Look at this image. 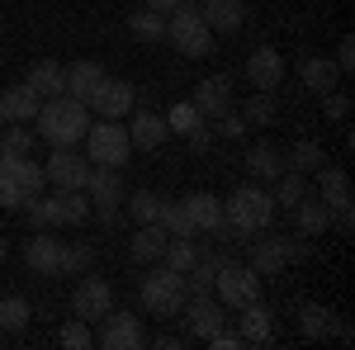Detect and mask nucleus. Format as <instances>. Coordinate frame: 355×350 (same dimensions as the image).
I'll use <instances>...</instances> for the list:
<instances>
[{
	"label": "nucleus",
	"mask_w": 355,
	"mask_h": 350,
	"mask_svg": "<svg viewBox=\"0 0 355 350\" xmlns=\"http://www.w3.org/2000/svg\"><path fill=\"white\" fill-rule=\"evenodd\" d=\"M199 256H204V246L194 242V237H171V242H166V251H162V261H166L171 270H180V274H185V270H190Z\"/></svg>",
	"instance_id": "36"
},
{
	"label": "nucleus",
	"mask_w": 355,
	"mask_h": 350,
	"mask_svg": "<svg viewBox=\"0 0 355 350\" xmlns=\"http://www.w3.org/2000/svg\"><path fill=\"white\" fill-rule=\"evenodd\" d=\"M43 175H48V185H57V189H85V180H90V157H81L76 147H53Z\"/></svg>",
	"instance_id": "10"
},
{
	"label": "nucleus",
	"mask_w": 355,
	"mask_h": 350,
	"mask_svg": "<svg viewBox=\"0 0 355 350\" xmlns=\"http://www.w3.org/2000/svg\"><path fill=\"white\" fill-rule=\"evenodd\" d=\"M0 261H5V237H0Z\"/></svg>",
	"instance_id": "52"
},
{
	"label": "nucleus",
	"mask_w": 355,
	"mask_h": 350,
	"mask_svg": "<svg viewBox=\"0 0 355 350\" xmlns=\"http://www.w3.org/2000/svg\"><path fill=\"white\" fill-rule=\"evenodd\" d=\"M105 81V71H100V62H71L67 67V95L71 100H81V105H90V95H95V85Z\"/></svg>",
	"instance_id": "29"
},
{
	"label": "nucleus",
	"mask_w": 355,
	"mask_h": 350,
	"mask_svg": "<svg viewBox=\"0 0 355 350\" xmlns=\"http://www.w3.org/2000/svg\"><path fill=\"white\" fill-rule=\"evenodd\" d=\"M166 43L185 57H209L214 53V28L204 24L199 5L194 0H180L171 15H166Z\"/></svg>",
	"instance_id": "4"
},
{
	"label": "nucleus",
	"mask_w": 355,
	"mask_h": 350,
	"mask_svg": "<svg viewBox=\"0 0 355 350\" xmlns=\"http://www.w3.org/2000/svg\"><path fill=\"white\" fill-rule=\"evenodd\" d=\"M299 76L308 90H318V95H327V90H336V81H341V71H336V62L322 53H308L299 62Z\"/></svg>",
	"instance_id": "27"
},
{
	"label": "nucleus",
	"mask_w": 355,
	"mask_h": 350,
	"mask_svg": "<svg viewBox=\"0 0 355 350\" xmlns=\"http://www.w3.org/2000/svg\"><path fill=\"white\" fill-rule=\"evenodd\" d=\"M318 166H327V157H322V147H318V142H294V147L284 152V170H299V175H313Z\"/></svg>",
	"instance_id": "32"
},
{
	"label": "nucleus",
	"mask_w": 355,
	"mask_h": 350,
	"mask_svg": "<svg viewBox=\"0 0 355 350\" xmlns=\"http://www.w3.org/2000/svg\"><path fill=\"white\" fill-rule=\"evenodd\" d=\"M336 71H341V76L355 71V38H341V43H336Z\"/></svg>",
	"instance_id": "47"
},
{
	"label": "nucleus",
	"mask_w": 355,
	"mask_h": 350,
	"mask_svg": "<svg viewBox=\"0 0 355 350\" xmlns=\"http://www.w3.org/2000/svg\"><path fill=\"white\" fill-rule=\"evenodd\" d=\"M33 123H38V137L48 147H76L85 137V128H90V105L71 100V95H53V100L38 105Z\"/></svg>",
	"instance_id": "2"
},
{
	"label": "nucleus",
	"mask_w": 355,
	"mask_h": 350,
	"mask_svg": "<svg viewBox=\"0 0 355 350\" xmlns=\"http://www.w3.org/2000/svg\"><path fill=\"white\" fill-rule=\"evenodd\" d=\"M223 213H227L232 242H251L275 222V194L256 180H246V185L232 189V199H223Z\"/></svg>",
	"instance_id": "1"
},
{
	"label": "nucleus",
	"mask_w": 355,
	"mask_h": 350,
	"mask_svg": "<svg viewBox=\"0 0 355 350\" xmlns=\"http://www.w3.org/2000/svg\"><path fill=\"white\" fill-rule=\"evenodd\" d=\"M28 152H33V133H28L24 123L0 128V157H28Z\"/></svg>",
	"instance_id": "40"
},
{
	"label": "nucleus",
	"mask_w": 355,
	"mask_h": 350,
	"mask_svg": "<svg viewBox=\"0 0 355 350\" xmlns=\"http://www.w3.org/2000/svg\"><path fill=\"white\" fill-rule=\"evenodd\" d=\"M128 28H133V38H142V43H166V15H157V10H137V15H128Z\"/></svg>",
	"instance_id": "34"
},
{
	"label": "nucleus",
	"mask_w": 355,
	"mask_h": 350,
	"mask_svg": "<svg viewBox=\"0 0 355 350\" xmlns=\"http://www.w3.org/2000/svg\"><path fill=\"white\" fill-rule=\"evenodd\" d=\"M289 265L284 261V237H261V242H251V270L266 279V274H279V270Z\"/></svg>",
	"instance_id": "30"
},
{
	"label": "nucleus",
	"mask_w": 355,
	"mask_h": 350,
	"mask_svg": "<svg viewBox=\"0 0 355 350\" xmlns=\"http://www.w3.org/2000/svg\"><path fill=\"white\" fill-rule=\"evenodd\" d=\"M214 294H218L223 308H242L251 298H261V274L251 265H237V261H227L218 270V279H214Z\"/></svg>",
	"instance_id": "9"
},
{
	"label": "nucleus",
	"mask_w": 355,
	"mask_h": 350,
	"mask_svg": "<svg viewBox=\"0 0 355 350\" xmlns=\"http://www.w3.org/2000/svg\"><path fill=\"white\" fill-rule=\"evenodd\" d=\"M133 105H137V85L119 81V76H105V81L95 85V95H90V109H95L100 119H123Z\"/></svg>",
	"instance_id": "14"
},
{
	"label": "nucleus",
	"mask_w": 355,
	"mask_h": 350,
	"mask_svg": "<svg viewBox=\"0 0 355 350\" xmlns=\"http://www.w3.org/2000/svg\"><path fill=\"white\" fill-rule=\"evenodd\" d=\"M242 119H246V123H256V128H270L275 119H279L275 90H256V95H251V100L242 105Z\"/></svg>",
	"instance_id": "33"
},
{
	"label": "nucleus",
	"mask_w": 355,
	"mask_h": 350,
	"mask_svg": "<svg viewBox=\"0 0 355 350\" xmlns=\"http://www.w3.org/2000/svg\"><path fill=\"white\" fill-rule=\"evenodd\" d=\"M0 128H5V119H0Z\"/></svg>",
	"instance_id": "53"
},
{
	"label": "nucleus",
	"mask_w": 355,
	"mask_h": 350,
	"mask_svg": "<svg viewBox=\"0 0 355 350\" xmlns=\"http://www.w3.org/2000/svg\"><path fill=\"white\" fill-rule=\"evenodd\" d=\"M303 256H308V242H289L284 237V261H303Z\"/></svg>",
	"instance_id": "48"
},
{
	"label": "nucleus",
	"mask_w": 355,
	"mask_h": 350,
	"mask_svg": "<svg viewBox=\"0 0 355 350\" xmlns=\"http://www.w3.org/2000/svg\"><path fill=\"white\" fill-rule=\"evenodd\" d=\"M204 346H209V350H242V336L227 331V326H218L214 336H204Z\"/></svg>",
	"instance_id": "46"
},
{
	"label": "nucleus",
	"mask_w": 355,
	"mask_h": 350,
	"mask_svg": "<svg viewBox=\"0 0 355 350\" xmlns=\"http://www.w3.org/2000/svg\"><path fill=\"white\" fill-rule=\"evenodd\" d=\"M110 308H114V284H110V279H100V274H85L81 284H76V294H71V313H76L81 322L95 326Z\"/></svg>",
	"instance_id": "12"
},
{
	"label": "nucleus",
	"mask_w": 355,
	"mask_h": 350,
	"mask_svg": "<svg viewBox=\"0 0 355 350\" xmlns=\"http://www.w3.org/2000/svg\"><path fill=\"white\" fill-rule=\"evenodd\" d=\"M24 265L33 270V274H57V270H62V242H57L48 227L28 237V246H24Z\"/></svg>",
	"instance_id": "20"
},
{
	"label": "nucleus",
	"mask_w": 355,
	"mask_h": 350,
	"mask_svg": "<svg viewBox=\"0 0 355 350\" xmlns=\"http://www.w3.org/2000/svg\"><path fill=\"white\" fill-rule=\"evenodd\" d=\"M28 317H33L28 298H19V294L0 298V326H5V331H24V326H28Z\"/></svg>",
	"instance_id": "38"
},
{
	"label": "nucleus",
	"mask_w": 355,
	"mask_h": 350,
	"mask_svg": "<svg viewBox=\"0 0 355 350\" xmlns=\"http://www.w3.org/2000/svg\"><path fill=\"white\" fill-rule=\"evenodd\" d=\"M38 105H43V100H38L28 85H10V90H0V119H5V123H33Z\"/></svg>",
	"instance_id": "24"
},
{
	"label": "nucleus",
	"mask_w": 355,
	"mask_h": 350,
	"mask_svg": "<svg viewBox=\"0 0 355 350\" xmlns=\"http://www.w3.org/2000/svg\"><path fill=\"white\" fill-rule=\"evenodd\" d=\"M152 346H162V350H180L185 346V336H175V331H166V336H157Z\"/></svg>",
	"instance_id": "49"
},
{
	"label": "nucleus",
	"mask_w": 355,
	"mask_h": 350,
	"mask_svg": "<svg viewBox=\"0 0 355 350\" xmlns=\"http://www.w3.org/2000/svg\"><path fill=\"white\" fill-rule=\"evenodd\" d=\"M48 175L28 157H0V209H24L33 194H43Z\"/></svg>",
	"instance_id": "6"
},
{
	"label": "nucleus",
	"mask_w": 355,
	"mask_h": 350,
	"mask_svg": "<svg viewBox=\"0 0 355 350\" xmlns=\"http://www.w3.org/2000/svg\"><path fill=\"white\" fill-rule=\"evenodd\" d=\"M204 123H209V119H204V114H199V109H194L190 100H180V105H171V114H166V128H171L175 137H190V133H199Z\"/></svg>",
	"instance_id": "37"
},
{
	"label": "nucleus",
	"mask_w": 355,
	"mask_h": 350,
	"mask_svg": "<svg viewBox=\"0 0 355 350\" xmlns=\"http://www.w3.org/2000/svg\"><path fill=\"white\" fill-rule=\"evenodd\" d=\"M24 85L38 95V100H53V95H67V67L53 62V57H38L33 67H28Z\"/></svg>",
	"instance_id": "19"
},
{
	"label": "nucleus",
	"mask_w": 355,
	"mask_h": 350,
	"mask_svg": "<svg viewBox=\"0 0 355 350\" xmlns=\"http://www.w3.org/2000/svg\"><path fill=\"white\" fill-rule=\"evenodd\" d=\"M180 317H185V326H190L194 341H204V336H214L218 326H227V308H223L214 294H199V298H185Z\"/></svg>",
	"instance_id": "13"
},
{
	"label": "nucleus",
	"mask_w": 355,
	"mask_h": 350,
	"mask_svg": "<svg viewBox=\"0 0 355 350\" xmlns=\"http://www.w3.org/2000/svg\"><path fill=\"white\" fill-rule=\"evenodd\" d=\"M128 137H133V147H137V152H157L166 137H171V128H166V119H162V114L142 109L133 123H128Z\"/></svg>",
	"instance_id": "26"
},
{
	"label": "nucleus",
	"mask_w": 355,
	"mask_h": 350,
	"mask_svg": "<svg viewBox=\"0 0 355 350\" xmlns=\"http://www.w3.org/2000/svg\"><path fill=\"white\" fill-rule=\"evenodd\" d=\"M166 242H171V232H166L162 222H137L133 242H128V256H133L137 265H152V261H162Z\"/></svg>",
	"instance_id": "22"
},
{
	"label": "nucleus",
	"mask_w": 355,
	"mask_h": 350,
	"mask_svg": "<svg viewBox=\"0 0 355 350\" xmlns=\"http://www.w3.org/2000/svg\"><path fill=\"white\" fill-rule=\"evenodd\" d=\"M43 213H48V227H76L90 218V199L85 189H57L53 199H43Z\"/></svg>",
	"instance_id": "16"
},
{
	"label": "nucleus",
	"mask_w": 355,
	"mask_h": 350,
	"mask_svg": "<svg viewBox=\"0 0 355 350\" xmlns=\"http://www.w3.org/2000/svg\"><path fill=\"white\" fill-rule=\"evenodd\" d=\"M57 346H67V350H90L95 346V331H90V322H67L62 331H57Z\"/></svg>",
	"instance_id": "43"
},
{
	"label": "nucleus",
	"mask_w": 355,
	"mask_h": 350,
	"mask_svg": "<svg viewBox=\"0 0 355 350\" xmlns=\"http://www.w3.org/2000/svg\"><path fill=\"white\" fill-rule=\"evenodd\" d=\"M162 194H152V189H137V194H128V213H133V222H157L162 218Z\"/></svg>",
	"instance_id": "39"
},
{
	"label": "nucleus",
	"mask_w": 355,
	"mask_h": 350,
	"mask_svg": "<svg viewBox=\"0 0 355 350\" xmlns=\"http://www.w3.org/2000/svg\"><path fill=\"white\" fill-rule=\"evenodd\" d=\"M246 170H251L256 185H270V180H279V170H284V152L275 142H256L246 152Z\"/></svg>",
	"instance_id": "23"
},
{
	"label": "nucleus",
	"mask_w": 355,
	"mask_h": 350,
	"mask_svg": "<svg viewBox=\"0 0 355 350\" xmlns=\"http://www.w3.org/2000/svg\"><path fill=\"white\" fill-rule=\"evenodd\" d=\"M299 326L308 341H327L336 331V313H327L322 303H299Z\"/></svg>",
	"instance_id": "31"
},
{
	"label": "nucleus",
	"mask_w": 355,
	"mask_h": 350,
	"mask_svg": "<svg viewBox=\"0 0 355 350\" xmlns=\"http://www.w3.org/2000/svg\"><path fill=\"white\" fill-rule=\"evenodd\" d=\"M242 5H246V0H204L199 15H204V24L214 28V33H237L242 19H246Z\"/></svg>",
	"instance_id": "25"
},
{
	"label": "nucleus",
	"mask_w": 355,
	"mask_h": 350,
	"mask_svg": "<svg viewBox=\"0 0 355 350\" xmlns=\"http://www.w3.org/2000/svg\"><path fill=\"white\" fill-rule=\"evenodd\" d=\"M142 5H147V10H157V15H171L180 0H142Z\"/></svg>",
	"instance_id": "50"
},
{
	"label": "nucleus",
	"mask_w": 355,
	"mask_h": 350,
	"mask_svg": "<svg viewBox=\"0 0 355 350\" xmlns=\"http://www.w3.org/2000/svg\"><path fill=\"white\" fill-rule=\"evenodd\" d=\"M157 222H162L171 237H199L194 222H190V213H185V204H162V218H157Z\"/></svg>",
	"instance_id": "42"
},
{
	"label": "nucleus",
	"mask_w": 355,
	"mask_h": 350,
	"mask_svg": "<svg viewBox=\"0 0 355 350\" xmlns=\"http://www.w3.org/2000/svg\"><path fill=\"white\" fill-rule=\"evenodd\" d=\"M137 298H142V308L152 313V317H180V308H185V274L180 270H171L162 261H152V270L142 274V284H137Z\"/></svg>",
	"instance_id": "3"
},
{
	"label": "nucleus",
	"mask_w": 355,
	"mask_h": 350,
	"mask_svg": "<svg viewBox=\"0 0 355 350\" xmlns=\"http://www.w3.org/2000/svg\"><path fill=\"white\" fill-rule=\"evenodd\" d=\"M85 199H90V213H100L105 227L119 222V204L128 199L123 189V175L114 166H90V180H85Z\"/></svg>",
	"instance_id": "7"
},
{
	"label": "nucleus",
	"mask_w": 355,
	"mask_h": 350,
	"mask_svg": "<svg viewBox=\"0 0 355 350\" xmlns=\"http://www.w3.org/2000/svg\"><path fill=\"white\" fill-rule=\"evenodd\" d=\"M85 157H90V166H128V157H133V137H128V128L119 123V119H90V128H85Z\"/></svg>",
	"instance_id": "5"
},
{
	"label": "nucleus",
	"mask_w": 355,
	"mask_h": 350,
	"mask_svg": "<svg viewBox=\"0 0 355 350\" xmlns=\"http://www.w3.org/2000/svg\"><path fill=\"white\" fill-rule=\"evenodd\" d=\"M214 123H218V133H223V137H242L246 128H251V123H246L237 109H227V114H223V119H214Z\"/></svg>",
	"instance_id": "45"
},
{
	"label": "nucleus",
	"mask_w": 355,
	"mask_h": 350,
	"mask_svg": "<svg viewBox=\"0 0 355 350\" xmlns=\"http://www.w3.org/2000/svg\"><path fill=\"white\" fill-rule=\"evenodd\" d=\"M185 213H190V222H194V232H199V237L232 242V232H227V213H223V199H218V194H190V199H185Z\"/></svg>",
	"instance_id": "11"
},
{
	"label": "nucleus",
	"mask_w": 355,
	"mask_h": 350,
	"mask_svg": "<svg viewBox=\"0 0 355 350\" xmlns=\"http://www.w3.org/2000/svg\"><path fill=\"white\" fill-rule=\"evenodd\" d=\"M190 105L199 109L209 123H214V119H223V114L232 109V81H227L223 71H218V76H204V81L194 85V100H190Z\"/></svg>",
	"instance_id": "17"
},
{
	"label": "nucleus",
	"mask_w": 355,
	"mask_h": 350,
	"mask_svg": "<svg viewBox=\"0 0 355 350\" xmlns=\"http://www.w3.org/2000/svg\"><path fill=\"white\" fill-rule=\"evenodd\" d=\"M322 114L336 119V123H346V119H351V95H346V90H327V95H322Z\"/></svg>",
	"instance_id": "44"
},
{
	"label": "nucleus",
	"mask_w": 355,
	"mask_h": 350,
	"mask_svg": "<svg viewBox=\"0 0 355 350\" xmlns=\"http://www.w3.org/2000/svg\"><path fill=\"white\" fill-rule=\"evenodd\" d=\"M190 147H194V152H204V147H209V123H204L199 133H190Z\"/></svg>",
	"instance_id": "51"
},
{
	"label": "nucleus",
	"mask_w": 355,
	"mask_h": 350,
	"mask_svg": "<svg viewBox=\"0 0 355 350\" xmlns=\"http://www.w3.org/2000/svg\"><path fill=\"white\" fill-rule=\"evenodd\" d=\"M289 213H294V227H299L303 237H322V232H327V222H331V209L322 204V199H313V194H303Z\"/></svg>",
	"instance_id": "28"
},
{
	"label": "nucleus",
	"mask_w": 355,
	"mask_h": 350,
	"mask_svg": "<svg viewBox=\"0 0 355 350\" xmlns=\"http://www.w3.org/2000/svg\"><path fill=\"white\" fill-rule=\"evenodd\" d=\"M303 194H313V189H308V175H299V170H279V180H275V209H294Z\"/></svg>",
	"instance_id": "35"
},
{
	"label": "nucleus",
	"mask_w": 355,
	"mask_h": 350,
	"mask_svg": "<svg viewBox=\"0 0 355 350\" xmlns=\"http://www.w3.org/2000/svg\"><path fill=\"white\" fill-rule=\"evenodd\" d=\"M246 81L256 85V90H279V81H284V57L275 53V48L246 53Z\"/></svg>",
	"instance_id": "18"
},
{
	"label": "nucleus",
	"mask_w": 355,
	"mask_h": 350,
	"mask_svg": "<svg viewBox=\"0 0 355 350\" xmlns=\"http://www.w3.org/2000/svg\"><path fill=\"white\" fill-rule=\"evenodd\" d=\"M90 261H95V251L85 242H62V270H57V274H85Z\"/></svg>",
	"instance_id": "41"
},
{
	"label": "nucleus",
	"mask_w": 355,
	"mask_h": 350,
	"mask_svg": "<svg viewBox=\"0 0 355 350\" xmlns=\"http://www.w3.org/2000/svg\"><path fill=\"white\" fill-rule=\"evenodd\" d=\"M95 346H105V350H142V346H147L142 317H137V313H119V308H110V313L100 317V336H95Z\"/></svg>",
	"instance_id": "8"
},
{
	"label": "nucleus",
	"mask_w": 355,
	"mask_h": 350,
	"mask_svg": "<svg viewBox=\"0 0 355 350\" xmlns=\"http://www.w3.org/2000/svg\"><path fill=\"white\" fill-rule=\"evenodd\" d=\"M313 175H318V199L327 204L331 213L336 209H351V175L341 166H318Z\"/></svg>",
	"instance_id": "21"
},
{
	"label": "nucleus",
	"mask_w": 355,
	"mask_h": 350,
	"mask_svg": "<svg viewBox=\"0 0 355 350\" xmlns=\"http://www.w3.org/2000/svg\"><path fill=\"white\" fill-rule=\"evenodd\" d=\"M237 336H242V346H270L275 341V313L261 298L237 308Z\"/></svg>",
	"instance_id": "15"
}]
</instances>
